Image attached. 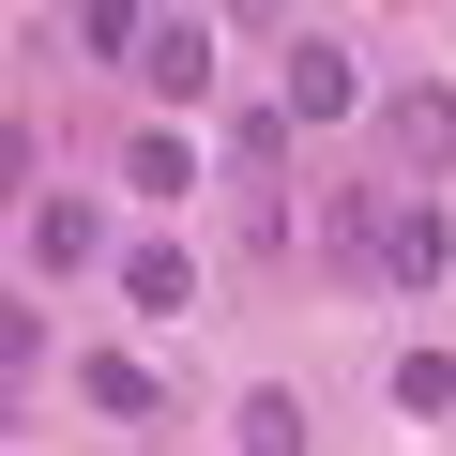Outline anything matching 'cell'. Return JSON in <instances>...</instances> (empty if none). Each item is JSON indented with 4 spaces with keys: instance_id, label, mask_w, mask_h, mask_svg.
<instances>
[{
    "instance_id": "cell-10",
    "label": "cell",
    "mask_w": 456,
    "mask_h": 456,
    "mask_svg": "<svg viewBox=\"0 0 456 456\" xmlns=\"http://www.w3.org/2000/svg\"><path fill=\"white\" fill-rule=\"evenodd\" d=\"M395 411H456V365L441 350H395Z\"/></svg>"
},
{
    "instance_id": "cell-5",
    "label": "cell",
    "mask_w": 456,
    "mask_h": 456,
    "mask_svg": "<svg viewBox=\"0 0 456 456\" xmlns=\"http://www.w3.org/2000/svg\"><path fill=\"white\" fill-rule=\"evenodd\" d=\"M122 305H137V320H183V305H198V259H183V244H137V259H122Z\"/></svg>"
},
{
    "instance_id": "cell-3",
    "label": "cell",
    "mask_w": 456,
    "mask_h": 456,
    "mask_svg": "<svg viewBox=\"0 0 456 456\" xmlns=\"http://www.w3.org/2000/svg\"><path fill=\"white\" fill-rule=\"evenodd\" d=\"M77 395H92L107 426H167V395H152V365H137V350H92V365H77Z\"/></svg>"
},
{
    "instance_id": "cell-6",
    "label": "cell",
    "mask_w": 456,
    "mask_h": 456,
    "mask_svg": "<svg viewBox=\"0 0 456 456\" xmlns=\"http://www.w3.org/2000/svg\"><path fill=\"white\" fill-rule=\"evenodd\" d=\"M380 122H395V152H411V167H456V92H441V77H426V92H395Z\"/></svg>"
},
{
    "instance_id": "cell-8",
    "label": "cell",
    "mask_w": 456,
    "mask_h": 456,
    "mask_svg": "<svg viewBox=\"0 0 456 456\" xmlns=\"http://www.w3.org/2000/svg\"><path fill=\"white\" fill-rule=\"evenodd\" d=\"M137 61H152V92H167V107H198V92H213V31H152Z\"/></svg>"
},
{
    "instance_id": "cell-1",
    "label": "cell",
    "mask_w": 456,
    "mask_h": 456,
    "mask_svg": "<svg viewBox=\"0 0 456 456\" xmlns=\"http://www.w3.org/2000/svg\"><path fill=\"white\" fill-rule=\"evenodd\" d=\"M365 274L441 289V274H456V213H441V198H380V213H365Z\"/></svg>"
},
{
    "instance_id": "cell-2",
    "label": "cell",
    "mask_w": 456,
    "mask_h": 456,
    "mask_svg": "<svg viewBox=\"0 0 456 456\" xmlns=\"http://www.w3.org/2000/svg\"><path fill=\"white\" fill-rule=\"evenodd\" d=\"M16 244H31V274H77V259H107V213H92V198H31Z\"/></svg>"
},
{
    "instance_id": "cell-9",
    "label": "cell",
    "mask_w": 456,
    "mask_h": 456,
    "mask_svg": "<svg viewBox=\"0 0 456 456\" xmlns=\"http://www.w3.org/2000/svg\"><path fill=\"white\" fill-rule=\"evenodd\" d=\"M77 46H92V61H137L152 16H137V0H77Z\"/></svg>"
},
{
    "instance_id": "cell-7",
    "label": "cell",
    "mask_w": 456,
    "mask_h": 456,
    "mask_svg": "<svg viewBox=\"0 0 456 456\" xmlns=\"http://www.w3.org/2000/svg\"><path fill=\"white\" fill-rule=\"evenodd\" d=\"M274 107H289V122H335V107H350V61H335V46H289Z\"/></svg>"
},
{
    "instance_id": "cell-4",
    "label": "cell",
    "mask_w": 456,
    "mask_h": 456,
    "mask_svg": "<svg viewBox=\"0 0 456 456\" xmlns=\"http://www.w3.org/2000/svg\"><path fill=\"white\" fill-rule=\"evenodd\" d=\"M198 167H213V152H198L183 122H152V137L122 152V183H137V198H198Z\"/></svg>"
}]
</instances>
